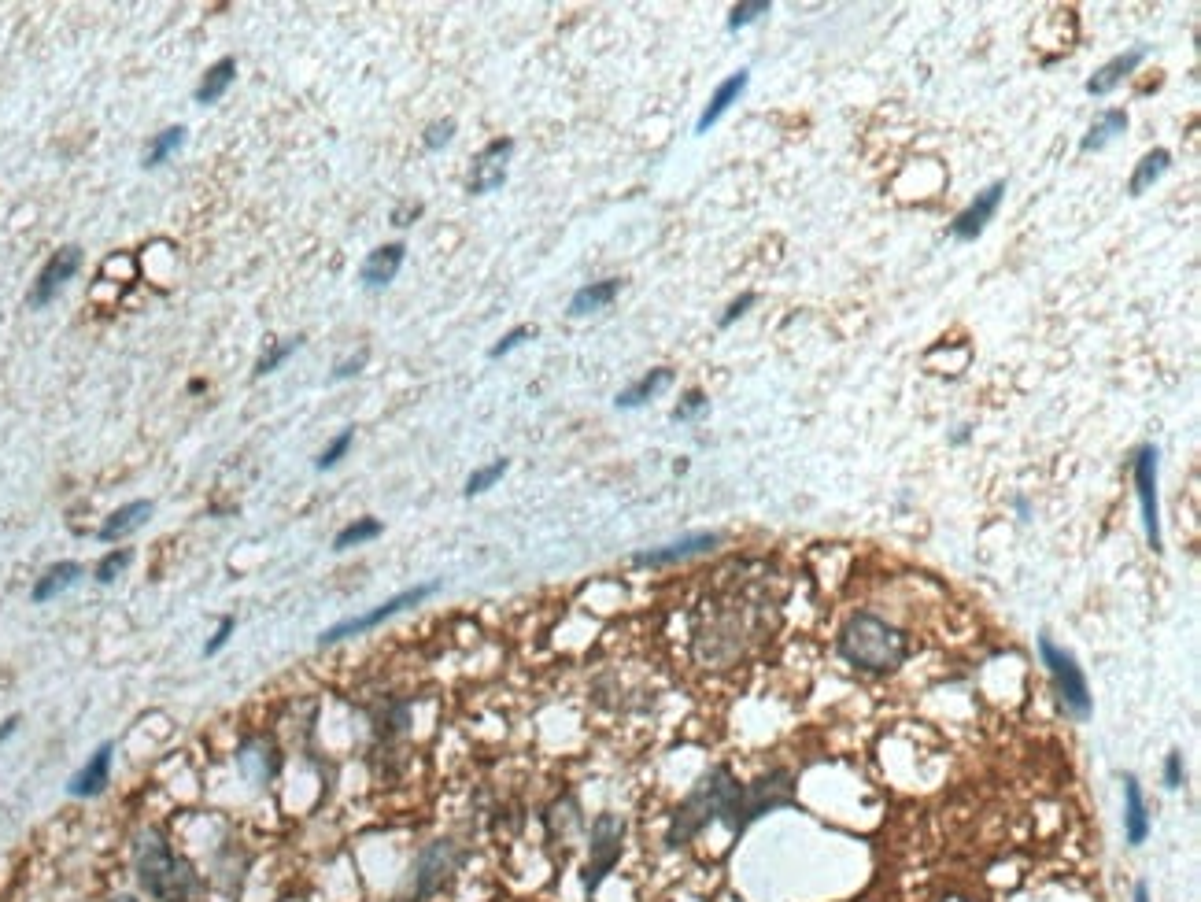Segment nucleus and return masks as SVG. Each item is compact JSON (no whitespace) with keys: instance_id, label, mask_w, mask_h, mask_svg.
Here are the masks:
<instances>
[{"instance_id":"nucleus-9","label":"nucleus","mask_w":1201,"mask_h":902,"mask_svg":"<svg viewBox=\"0 0 1201 902\" xmlns=\"http://www.w3.org/2000/svg\"><path fill=\"white\" fill-rule=\"evenodd\" d=\"M78 267H82V248L78 244L56 248L49 256V263L41 267V274H37L34 289H30V307H49L63 293V285L78 274Z\"/></svg>"},{"instance_id":"nucleus-4","label":"nucleus","mask_w":1201,"mask_h":902,"mask_svg":"<svg viewBox=\"0 0 1201 902\" xmlns=\"http://www.w3.org/2000/svg\"><path fill=\"white\" fill-rule=\"evenodd\" d=\"M1039 655H1043V666L1050 670L1057 684V695L1076 718H1091V688H1087V677L1076 666V659L1068 655L1065 647H1057L1050 636H1039Z\"/></svg>"},{"instance_id":"nucleus-27","label":"nucleus","mask_w":1201,"mask_h":902,"mask_svg":"<svg viewBox=\"0 0 1201 902\" xmlns=\"http://www.w3.org/2000/svg\"><path fill=\"white\" fill-rule=\"evenodd\" d=\"M381 537V522L377 518H355L352 525H344L337 537H333V548L337 551H348V548H359L366 540Z\"/></svg>"},{"instance_id":"nucleus-40","label":"nucleus","mask_w":1201,"mask_h":902,"mask_svg":"<svg viewBox=\"0 0 1201 902\" xmlns=\"http://www.w3.org/2000/svg\"><path fill=\"white\" fill-rule=\"evenodd\" d=\"M15 729H19V718H8V721H4V725H0V744H4V740H8V736H12Z\"/></svg>"},{"instance_id":"nucleus-22","label":"nucleus","mask_w":1201,"mask_h":902,"mask_svg":"<svg viewBox=\"0 0 1201 902\" xmlns=\"http://www.w3.org/2000/svg\"><path fill=\"white\" fill-rule=\"evenodd\" d=\"M233 78H237V60H233V56L211 63L207 74L200 78V86H196V104H215V100L233 86Z\"/></svg>"},{"instance_id":"nucleus-10","label":"nucleus","mask_w":1201,"mask_h":902,"mask_svg":"<svg viewBox=\"0 0 1201 902\" xmlns=\"http://www.w3.org/2000/svg\"><path fill=\"white\" fill-rule=\"evenodd\" d=\"M1135 492L1142 503V518H1146V537L1153 551L1161 548V514H1157V448L1142 444L1135 451Z\"/></svg>"},{"instance_id":"nucleus-20","label":"nucleus","mask_w":1201,"mask_h":902,"mask_svg":"<svg viewBox=\"0 0 1201 902\" xmlns=\"http://www.w3.org/2000/svg\"><path fill=\"white\" fill-rule=\"evenodd\" d=\"M78 577H82V566H78V562H52L49 570L37 577L30 599H34V603H49V599L63 596L67 588L78 585Z\"/></svg>"},{"instance_id":"nucleus-17","label":"nucleus","mask_w":1201,"mask_h":902,"mask_svg":"<svg viewBox=\"0 0 1201 902\" xmlns=\"http://www.w3.org/2000/svg\"><path fill=\"white\" fill-rule=\"evenodd\" d=\"M148 518H152V500L122 503L119 511H111V514H108V522L100 525L97 537L104 540V544H111V540H122V537H130L134 529H141V525H145Z\"/></svg>"},{"instance_id":"nucleus-13","label":"nucleus","mask_w":1201,"mask_h":902,"mask_svg":"<svg viewBox=\"0 0 1201 902\" xmlns=\"http://www.w3.org/2000/svg\"><path fill=\"white\" fill-rule=\"evenodd\" d=\"M403 256H407V248L403 244H381L374 248L370 256L363 259V267H359V281H363L366 289H385L403 267Z\"/></svg>"},{"instance_id":"nucleus-34","label":"nucleus","mask_w":1201,"mask_h":902,"mask_svg":"<svg viewBox=\"0 0 1201 902\" xmlns=\"http://www.w3.org/2000/svg\"><path fill=\"white\" fill-rule=\"evenodd\" d=\"M703 411H706V396H703L699 389H692L688 396H684V400L677 403V411H673V422H688V418L703 415Z\"/></svg>"},{"instance_id":"nucleus-19","label":"nucleus","mask_w":1201,"mask_h":902,"mask_svg":"<svg viewBox=\"0 0 1201 902\" xmlns=\"http://www.w3.org/2000/svg\"><path fill=\"white\" fill-rule=\"evenodd\" d=\"M1142 60H1146V49H1131V52H1120V56H1113V60L1105 63L1102 71H1098L1091 82H1087V93H1091V97H1105V93H1113V89H1117Z\"/></svg>"},{"instance_id":"nucleus-6","label":"nucleus","mask_w":1201,"mask_h":902,"mask_svg":"<svg viewBox=\"0 0 1201 902\" xmlns=\"http://www.w3.org/2000/svg\"><path fill=\"white\" fill-rule=\"evenodd\" d=\"M433 592H437V585H414V588H407V592H400V596L385 599L381 607L366 610V614H359V618H348V622L329 625L326 633L318 636V644H337V640H348V636L370 633L374 625L389 622V618H396V614H400V610H407V607H418V603H422V599H429Z\"/></svg>"},{"instance_id":"nucleus-1","label":"nucleus","mask_w":1201,"mask_h":902,"mask_svg":"<svg viewBox=\"0 0 1201 902\" xmlns=\"http://www.w3.org/2000/svg\"><path fill=\"white\" fill-rule=\"evenodd\" d=\"M134 866H137L141 888H145L156 902H196L200 899L196 869L170 847L163 832L148 829L137 836Z\"/></svg>"},{"instance_id":"nucleus-25","label":"nucleus","mask_w":1201,"mask_h":902,"mask_svg":"<svg viewBox=\"0 0 1201 902\" xmlns=\"http://www.w3.org/2000/svg\"><path fill=\"white\" fill-rule=\"evenodd\" d=\"M1168 163H1172V152H1168V148H1153V152H1146V156L1139 159V167H1135V174H1131L1128 193H1131V196L1146 193V189H1150V185L1168 171Z\"/></svg>"},{"instance_id":"nucleus-37","label":"nucleus","mask_w":1201,"mask_h":902,"mask_svg":"<svg viewBox=\"0 0 1201 902\" xmlns=\"http://www.w3.org/2000/svg\"><path fill=\"white\" fill-rule=\"evenodd\" d=\"M1165 784L1168 788H1179V784H1183V755H1179V751H1172V755L1165 758Z\"/></svg>"},{"instance_id":"nucleus-32","label":"nucleus","mask_w":1201,"mask_h":902,"mask_svg":"<svg viewBox=\"0 0 1201 902\" xmlns=\"http://www.w3.org/2000/svg\"><path fill=\"white\" fill-rule=\"evenodd\" d=\"M529 337H536V326H518V330H510L499 344H492V352H488V355H492V359H503V355L514 352V348H518V344H525Z\"/></svg>"},{"instance_id":"nucleus-24","label":"nucleus","mask_w":1201,"mask_h":902,"mask_svg":"<svg viewBox=\"0 0 1201 902\" xmlns=\"http://www.w3.org/2000/svg\"><path fill=\"white\" fill-rule=\"evenodd\" d=\"M1124 130H1128V115H1124L1120 108H1109V111H1102V115L1091 122V130H1087V137L1080 141V148H1083V152L1105 148L1117 134H1124Z\"/></svg>"},{"instance_id":"nucleus-23","label":"nucleus","mask_w":1201,"mask_h":902,"mask_svg":"<svg viewBox=\"0 0 1201 902\" xmlns=\"http://www.w3.org/2000/svg\"><path fill=\"white\" fill-rule=\"evenodd\" d=\"M669 381H673V370L658 366V370H651V374H643L636 385H629L625 392H618V407H621V411H632V407H640V403L655 400V396L666 389Z\"/></svg>"},{"instance_id":"nucleus-39","label":"nucleus","mask_w":1201,"mask_h":902,"mask_svg":"<svg viewBox=\"0 0 1201 902\" xmlns=\"http://www.w3.org/2000/svg\"><path fill=\"white\" fill-rule=\"evenodd\" d=\"M751 304H754V293H743L740 300H736V304H732L725 315H721V330H728V326H732V322H736V318H740Z\"/></svg>"},{"instance_id":"nucleus-26","label":"nucleus","mask_w":1201,"mask_h":902,"mask_svg":"<svg viewBox=\"0 0 1201 902\" xmlns=\"http://www.w3.org/2000/svg\"><path fill=\"white\" fill-rule=\"evenodd\" d=\"M182 145H185V126H167L163 134H156L152 141H148L141 163H145L148 171H152V167H159V163H167V159L174 156V152H178Z\"/></svg>"},{"instance_id":"nucleus-16","label":"nucleus","mask_w":1201,"mask_h":902,"mask_svg":"<svg viewBox=\"0 0 1201 902\" xmlns=\"http://www.w3.org/2000/svg\"><path fill=\"white\" fill-rule=\"evenodd\" d=\"M1150 836V810H1146V799H1142V788L1135 777H1124V840L1131 847H1142Z\"/></svg>"},{"instance_id":"nucleus-38","label":"nucleus","mask_w":1201,"mask_h":902,"mask_svg":"<svg viewBox=\"0 0 1201 902\" xmlns=\"http://www.w3.org/2000/svg\"><path fill=\"white\" fill-rule=\"evenodd\" d=\"M366 348L363 352H355L352 359H348V363H340L337 370H333V381H340V378H352V374H359V370H363V363H366Z\"/></svg>"},{"instance_id":"nucleus-8","label":"nucleus","mask_w":1201,"mask_h":902,"mask_svg":"<svg viewBox=\"0 0 1201 902\" xmlns=\"http://www.w3.org/2000/svg\"><path fill=\"white\" fill-rule=\"evenodd\" d=\"M459 858H462L459 847L451 840H437L433 847H425V851L418 854V862H414V899L411 902L429 899V895L455 873Z\"/></svg>"},{"instance_id":"nucleus-14","label":"nucleus","mask_w":1201,"mask_h":902,"mask_svg":"<svg viewBox=\"0 0 1201 902\" xmlns=\"http://www.w3.org/2000/svg\"><path fill=\"white\" fill-rule=\"evenodd\" d=\"M108 777H111V744H100L97 751L89 755V762L71 777L67 792L78 795V799H93V795H100L108 788Z\"/></svg>"},{"instance_id":"nucleus-35","label":"nucleus","mask_w":1201,"mask_h":902,"mask_svg":"<svg viewBox=\"0 0 1201 902\" xmlns=\"http://www.w3.org/2000/svg\"><path fill=\"white\" fill-rule=\"evenodd\" d=\"M451 134H455V122H451V119L433 122V126L425 130V148H444L451 141Z\"/></svg>"},{"instance_id":"nucleus-18","label":"nucleus","mask_w":1201,"mask_h":902,"mask_svg":"<svg viewBox=\"0 0 1201 902\" xmlns=\"http://www.w3.org/2000/svg\"><path fill=\"white\" fill-rule=\"evenodd\" d=\"M747 82H751V74H747V71H736L732 78H725V82L717 86L714 97H710L706 111L699 115V122H695V134H706V130H710V126H714V122L721 119V115H725V111L743 97V89H747Z\"/></svg>"},{"instance_id":"nucleus-41","label":"nucleus","mask_w":1201,"mask_h":902,"mask_svg":"<svg viewBox=\"0 0 1201 902\" xmlns=\"http://www.w3.org/2000/svg\"><path fill=\"white\" fill-rule=\"evenodd\" d=\"M1131 902H1150V891H1146V884H1135V899Z\"/></svg>"},{"instance_id":"nucleus-5","label":"nucleus","mask_w":1201,"mask_h":902,"mask_svg":"<svg viewBox=\"0 0 1201 902\" xmlns=\"http://www.w3.org/2000/svg\"><path fill=\"white\" fill-rule=\"evenodd\" d=\"M795 799V788H791V773L784 769H773L769 777H758L754 784H747L740 792V806H736V832H743L751 821H758L762 814L777 810V806H788Z\"/></svg>"},{"instance_id":"nucleus-21","label":"nucleus","mask_w":1201,"mask_h":902,"mask_svg":"<svg viewBox=\"0 0 1201 902\" xmlns=\"http://www.w3.org/2000/svg\"><path fill=\"white\" fill-rule=\"evenodd\" d=\"M621 293V281L618 278H607V281H592V285H584L577 289L570 300V315L581 318V315H592V311H603V307Z\"/></svg>"},{"instance_id":"nucleus-31","label":"nucleus","mask_w":1201,"mask_h":902,"mask_svg":"<svg viewBox=\"0 0 1201 902\" xmlns=\"http://www.w3.org/2000/svg\"><path fill=\"white\" fill-rule=\"evenodd\" d=\"M352 440H355V433L352 429H344V433H337V437L329 440L326 448H322V455H318V470H333V466L340 463V459H344V455H348V448H352Z\"/></svg>"},{"instance_id":"nucleus-33","label":"nucleus","mask_w":1201,"mask_h":902,"mask_svg":"<svg viewBox=\"0 0 1201 902\" xmlns=\"http://www.w3.org/2000/svg\"><path fill=\"white\" fill-rule=\"evenodd\" d=\"M765 12H769V4H765V0H758V4H736V8H732V15H728V30H740V26L754 23V19H758V15H765Z\"/></svg>"},{"instance_id":"nucleus-7","label":"nucleus","mask_w":1201,"mask_h":902,"mask_svg":"<svg viewBox=\"0 0 1201 902\" xmlns=\"http://www.w3.org/2000/svg\"><path fill=\"white\" fill-rule=\"evenodd\" d=\"M621 840H625V821L618 814H599L592 825V854H588V869H584V888L592 895L610 869L618 866Z\"/></svg>"},{"instance_id":"nucleus-3","label":"nucleus","mask_w":1201,"mask_h":902,"mask_svg":"<svg viewBox=\"0 0 1201 902\" xmlns=\"http://www.w3.org/2000/svg\"><path fill=\"white\" fill-rule=\"evenodd\" d=\"M839 655L858 666L865 673H891L898 670L906 655H910V644L906 636L898 633L895 625H887L884 618L876 614H854L843 633H839Z\"/></svg>"},{"instance_id":"nucleus-28","label":"nucleus","mask_w":1201,"mask_h":902,"mask_svg":"<svg viewBox=\"0 0 1201 902\" xmlns=\"http://www.w3.org/2000/svg\"><path fill=\"white\" fill-rule=\"evenodd\" d=\"M296 348H300V337H292V341H270L267 352L255 359V378H267V374H274V370H278V366L285 363V359H289Z\"/></svg>"},{"instance_id":"nucleus-29","label":"nucleus","mask_w":1201,"mask_h":902,"mask_svg":"<svg viewBox=\"0 0 1201 902\" xmlns=\"http://www.w3.org/2000/svg\"><path fill=\"white\" fill-rule=\"evenodd\" d=\"M507 459H496V463H488V466H481V470H474V474L466 477V496H481V492H488V488L496 485L499 477L507 474Z\"/></svg>"},{"instance_id":"nucleus-30","label":"nucleus","mask_w":1201,"mask_h":902,"mask_svg":"<svg viewBox=\"0 0 1201 902\" xmlns=\"http://www.w3.org/2000/svg\"><path fill=\"white\" fill-rule=\"evenodd\" d=\"M130 562H134V551H130V548L108 551V555L97 562V581H100V585H111V581H115V577H119V573L126 570Z\"/></svg>"},{"instance_id":"nucleus-36","label":"nucleus","mask_w":1201,"mask_h":902,"mask_svg":"<svg viewBox=\"0 0 1201 902\" xmlns=\"http://www.w3.org/2000/svg\"><path fill=\"white\" fill-rule=\"evenodd\" d=\"M233 629H237V622H233V618H222V622H219V629H215V636H211V640H207L204 655H219V651H222V644H226V640H230V636H233Z\"/></svg>"},{"instance_id":"nucleus-2","label":"nucleus","mask_w":1201,"mask_h":902,"mask_svg":"<svg viewBox=\"0 0 1201 902\" xmlns=\"http://www.w3.org/2000/svg\"><path fill=\"white\" fill-rule=\"evenodd\" d=\"M740 784L732 781V773L725 766L710 769L703 781L695 784V792L677 806L673 814V825H669V843L680 847L692 836L710 825V821H725L728 829L736 832V806H740Z\"/></svg>"},{"instance_id":"nucleus-42","label":"nucleus","mask_w":1201,"mask_h":902,"mask_svg":"<svg viewBox=\"0 0 1201 902\" xmlns=\"http://www.w3.org/2000/svg\"><path fill=\"white\" fill-rule=\"evenodd\" d=\"M111 902H137L134 895H119V899H111Z\"/></svg>"},{"instance_id":"nucleus-12","label":"nucleus","mask_w":1201,"mask_h":902,"mask_svg":"<svg viewBox=\"0 0 1201 902\" xmlns=\"http://www.w3.org/2000/svg\"><path fill=\"white\" fill-rule=\"evenodd\" d=\"M1002 193H1006V182H995V185H987L983 193H976V200H972L969 208H965L958 219H954V226H950V237H954V241H976V237L983 233V226L991 222V215L998 211V200H1002Z\"/></svg>"},{"instance_id":"nucleus-11","label":"nucleus","mask_w":1201,"mask_h":902,"mask_svg":"<svg viewBox=\"0 0 1201 902\" xmlns=\"http://www.w3.org/2000/svg\"><path fill=\"white\" fill-rule=\"evenodd\" d=\"M510 152H514V141H510V137H499V141H492V145H488L485 152L474 159V171H470V178H466V189H470L474 196L496 193L499 185L507 182Z\"/></svg>"},{"instance_id":"nucleus-15","label":"nucleus","mask_w":1201,"mask_h":902,"mask_svg":"<svg viewBox=\"0 0 1201 902\" xmlns=\"http://www.w3.org/2000/svg\"><path fill=\"white\" fill-rule=\"evenodd\" d=\"M717 544V533H695V537H684V540H673L666 548H651V551H640L636 555V566H673L680 559H692V555H703Z\"/></svg>"}]
</instances>
